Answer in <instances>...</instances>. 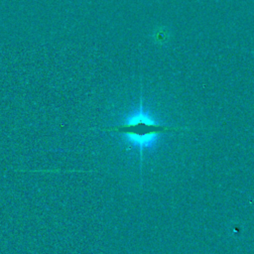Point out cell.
Returning <instances> with one entry per match:
<instances>
[{
  "label": "cell",
  "instance_id": "obj_1",
  "mask_svg": "<svg viewBox=\"0 0 254 254\" xmlns=\"http://www.w3.org/2000/svg\"><path fill=\"white\" fill-rule=\"evenodd\" d=\"M108 130L124 134L131 144L140 148V153H142V149L150 146L160 134L178 131L180 128H174L156 122L144 111L142 98H140L139 108L127 118L126 122Z\"/></svg>",
  "mask_w": 254,
  "mask_h": 254
}]
</instances>
